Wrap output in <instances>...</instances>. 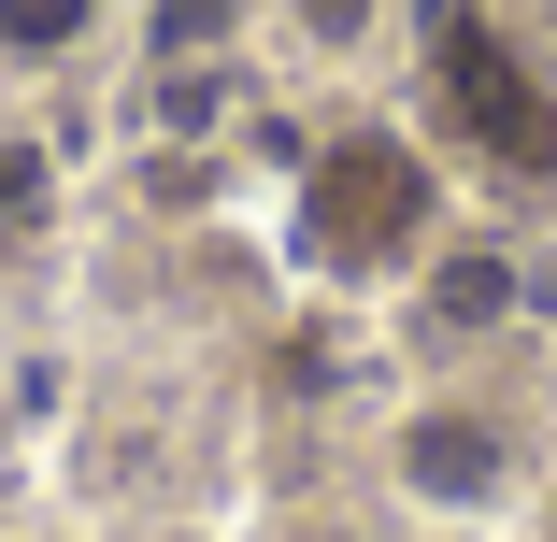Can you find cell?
<instances>
[{"label":"cell","mask_w":557,"mask_h":542,"mask_svg":"<svg viewBox=\"0 0 557 542\" xmlns=\"http://www.w3.org/2000/svg\"><path fill=\"white\" fill-rule=\"evenodd\" d=\"M429 72H443V115H458L486 157H515V172H557V100L500 58V29L472 15V0H429Z\"/></svg>","instance_id":"cell-1"},{"label":"cell","mask_w":557,"mask_h":542,"mask_svg":"<svg viewBox=\"0 0 557 542\" xmlns=\"http://www.w3.org/2000/svg\"><path fill=\"white\" fill-rule=\"evenodd\" d=\"M400 229H414V157H400V143H344V157L314 172V257L372 272Z\"/></svg>","instance_id":"cell-2"},{"label":"cell","mask_w":557,"mask_h":542,"mask_svg":"<svg viewBox=\"0 0 557 542\" xmlns=\"http://www.w3.org/2000/svg\"><path fill=\"white\" fill-rule=\"evenodd\" d=\"M400 486H414V500H458V514L500 500V443H486V414H414V428H400Z\"/></svg>","instance_id":"cell-3"},{"label":"cell","mask_w":557,"mask_h":542,"mask_svg":"<svg viewBox=\"0 0 557 542\" xmlns=\"http://www.w3.org/2000/svg\"><path fill=\"white\" fill-rule=\"evenodd\" d=\"M429 314H443V329H500V314H515V257H443Z\"/></svg>","instance_id":"cell-4"},{"label":"cell","mask_w":557,"mask_h":542,"mask_svg":"<svg viewBox=\"0 0 557 542\" xmlns=\"http://www.w3.org/2000/svg\"><path fill=\"white\" fill-rule=\"evenodd\" d=\"M100 15V0H0V43H29V58H58L72 29Z\"/></svg>","instance_id":"cell-5"},{"label":"cell","mask_w":557,"mask_h":542,"mask_svg":"<svg viewBox=\"0 0 557 542\" xmlns=\"http://www.w3.org/2000/svg\"><path fill=\"white\" fill-rule=\"evenodd\" d=\"M29 229H44V157L0 143V243H29Z\"/></svg>","instance_id":"cell-6"},{"label":"cell","mask_w":557,"mask_h":542,"mask_svg":"<svg viewBox=\"0 0 557 542\" xmlns=\"http://www.w3.org/2000/svg\"><path fill=\"white\" fill-rule=\"evenodd\" d=\"M230 15H244V0H158V43L186 58V43H230Z\"/></svg>","instance_id":"cell-7"},{"label":"cell","mask_w":557,"mask_h":542,"mask_svg":"<svg viewBox=\"0 0 557 542\" xmlns=\"http://www.w3.org/2000/svg\"><path fill=\"white\" fill-rule=\"evenodd\" d=\"M300 29H314V43H358V29H372V0H300Z\"/></svg>","instance_id":"cell-8"}]
</instances>
